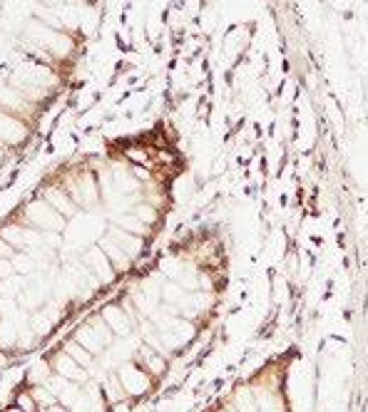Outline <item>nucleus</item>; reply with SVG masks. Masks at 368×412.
Wrapping results in <instances>:
<instances>
[{
    "instance_id": "nucleus-14",
    "label": "nucleus",
    "mask_w": 368,
    "mask_h": 412,
    "mask_svg": "<svg viewBox=\"0 0 368 412\" xmlns=\"http://www.w3.org/2000/svg\"><path fill=\"white\" fill-rule=\"evenodd\" d=\"M18 407L23 412H37V402H35V397H33V393H20L18 395Z\"/></svg>"
},
{
    "instance_id": "nucleus-10",
    "label": "nucleus",
    "mask_w": 368,
    "mask_h": 412,
    "mask_svg": "<svg viewBox=\"0 0 368 412\" xmlns=\"http://www.w3.org/2000/svg\"><path fill=\"white\" fill-rule=\"evenodd\" d=\"M97 246H100L102 251H105V256H107V259H110V264H112L115 273L127 271V268H130L132 259H130V256H127V253L122 251V248H119V246H115V243L110 241L107 236H105V239H100V241H97Z\"/></svg>"
},
{
    "instance_id": "nucleus-1",
    "label": "nucleus",
    "mask_w": 368,
    "mask_h": 412,
    "mask_svg": "<svg viewBox=\"0 0 368 412\" xmlns=\"http://www.w3.org/2000/svg\"><path fill=\"white\" fill-rule=\"evenodd\" d=\"M28 35H30L33 47L48 53L50 58H65V55L72 53V40L62 30H55V28H50V25H42L35 20V23L28 25Z\"/></svg>"
},
{
    "instance_id": "nucleus-4",
    "label": "nucleus",
    "mask_w": 368,
    "mask_h": 412,
    "mask_svg": "<svg viewBox=\"0 0 368 412\" xmlns=\"http://www.w3.org/2000/svg\"><path fill=\"white\" fill-rule=\"evenodd\" d=\"M83 266L87 268L90 276L95 278L97 283H112L115 281V268H112V264H110V259H107L105 251H102L100 246L90 248V251L85 253Z\"/></svg>"
},
{
    "instance_id": "nucleus-13",
    "label": "nucleus",
    "mask_w": 368,
    "mask_h": 412,
    "mask_svg": "<svg viewBox=\"0 0 368 412\" xmlns=\"http://www.w3.org/2000/svg\"><path fill=\"white\" fill-rule=\"evenodd\" d=\"M132 214H135V216L140 218L147 229L157 221V209L152 204H137L135 209H132Z\"/></svg>"
},
{
    "instance_id": "nucleus-2",
    "label": "nucleus",
    "mask_w": 368,
    "mask_h": 412,
    "mask_svg": "<svg viewBox=\"0 0 368 412\" xmlns=\"http://www.w3.org/2000/svg\"><path fill=\"white\" fill-rule=\"evenodd\" d=\"M23 221H25V226L40 231V234H45V231L53 234V231L65 229V216H60V214L55 212L53 206H50L45 199L30 201V204L25 206V212H23Z\"/></svg>"
},
{
    "instance_id": "nucleus-12",
    "label": "nucleus",
    "mask_w": 368,
    "mask_h": 412,
    "mask_svg": "<svg viewBox=\"0 0 368 412\" xmlns=\"http://www.w3.org/2000/svg\"><path fill=\"white\" fill-rule=\"evenodd\" d=\"M65 353L70 355V358L75 360L78 366H83L85 370H90V368L95 366V355L90 353V350H85V347L80 345V343H75V341H72L70 345L65 347Z\"/></svg>"
},
{
    "instance_id": "nucleus-5",
    "label": "nucleus",
    "mask_w": 368,
    "mask_h": 412,
    "mask_svg": "<svg viewBox=\"0 0 368 412\" xmlns=\"http://www.w3.org/2000/svg\"><path fill=\"white\" fill-rule=\"evenodd\" d=\"M0 110L25 119V117H33L35 105H33L23 92H18L15 87H6V89H0Z\"/></svg>"
},
{
    "instance_id": "nucleus-17",
    "label": "nucleus",
    "mask_w": 368,
    "mask_h": 412,
    "mask_svg": "<svg viewBox=\"0 0 368 412\" xmlns=\"http://www.w3.org/2000/svg\"><path fill=\"white\" fill-rule=\"evenodd\" d=\"M3 157H6V147H3V144H0V160H3Z\"/></svg>"
},
{
    "instance_id": "nucleus-3",
    "label": "nucleus",
    "mask_w": 368,
    "mask_h": 412,
    "mask_svg": "<svg viewBox=\"0 0 368 412\" xmlns=\"http://www.w3.org/2000/svg\"><path fill=\"white\" fill-rule=\"evenodd\" d=\"M25 139H28L25 119L0 110V144H3V147H18Z\"/></svg>"
},
{
    "instance_id": "nucleus-8",
    "label": "nucleus",
    "mask_w": 368,
    "mask_h": 412,
    "mask_svg": "<svg viewBox=\"0 0 368 412\" xmlns=\"http://www.w3.org/2000/svg\"><path fill=\"white\" fill-rule=\"evenodd\" d=\"M119 385L125 390V395H142L147 390V372L140 366H130L119 370Z\"/></svg>"
},
{
    "instance_id": "nucleus-6",
    "label": "nucleus",
    "mask_w": 368,
    "mask_h": 412,
    "mask_svg": "<svg viewBox=\"0 0 368 412\" xmlns=\"http://www.w3.org/2000/svg\"><path fill=\"white\" fill-rule=\"evenodd\" d=\"M107 239H110L115 246L122 248V251H125L132 261L140 259V253H142V236H135V234H130V231H125V229H119V226L110 224Z\"/></svg>"
},
{
    "instance_id": "nucleus-15",
    "label": "nucleus",
    "mask_w": 368,
    "mask_h": 412,
    "mask_svg": "<svg viewBox=\"0 0 368 412\" xmlns=\"http://www.w3.org/2000/svg\"><path fill=\"white\" fill-rule=\"evenodd\" d=\"M15 253H18V251H15V248H12L10 243L3 239V236H0V259H12Z\"/></svg>"
},
{
    "instance_id": "nucleus-9",
    "label": "nucleus",
    "mask_w": 368,
    "mask_h": 412,
    "mask_svg": "<svg viewBox=\"0 0 368 412\" xmlns=\"http://www.w3.org/2000/svg\"><path fill=\"white\" fill-rule=\"evenodd\" d=\"M53 368H55V375L65 377V380H70V383L83 385L85 380H87V370H85L83 366H78L67 353H60L58 358L53 360Z\"/></svg>"
},
{
    "instance_id": "nucleus-7",
    "label": "nucleus",
    "mask_w": 368,
    "mask_h": 412,
    "mask_svg": "<svg viewBox=\"0 0 368 412\" xmlns=\"http://www.w3.org/2000/svg\"><path fill=\"white\" fill-rule=\"evenodd\" d=\"M42 199L48 201V204L53 206L60 216H65V218L78 216V204L72 201V196L67 194L62 187H48V189H45V196H42Z\"/></svg>"
},
{
    "instance_id": "nucleus-11",
    "label": "nucleus",
    "mask_w": 368,
    "mask_h": 412,
    "mask_svg": "<svg viewBox=\"0 0 368 412\" xmlns=\"http://www.w3.org/2000/svg\"><path fill=\"white\" fill-rule=\"evenodd\" d=\"M102 320H105V323L110 325V330L117 333V336H125L127 330H130V320L125 318V311L119 306H107L105 311H102Z\"/></svg>"
},
{
    "instance_id": "nucleus-16",
    "label": "nucleus",
    "mask_w": 368,
    "mask_h": 412,
    "mask_svg": "<svg viewBox=\"0 0 368 412\" xmlns=\"http://www.w3.org/2000/svg\"><path fill=\"white\" fill-rule=\"evenodd\" d=\"M48 412H70V410H67L65 405H60V402H55L53 407H48Z\"/></svg>"
}]
</instances>
